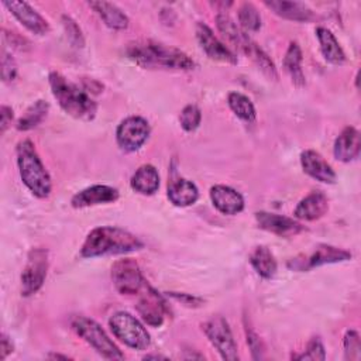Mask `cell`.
I'll list each match as a JSON object with an SVG mask.
<instances>
[{
  "mask_svg": "<svg viewBox=\"0 0 361 361\" xmlns=\"http://www.w3.org/2000/svg\"><path fill=\"white\" fill-rule=\"evenodd\" d=\"M49 86L61 109L73 118L90 121L97 111V103L86 87L68 80L59 72L49 73Z\"/></svg>",
  "mask_w": 361,
  "mask_h": 361,
  "instance_id": "3",
  "label": "cell"
},
{
  "mask_svg": "<svg viewBox=\"0 0 361 361\" xmlns=\"http://www.w3.org/2000/svg\"><path fill=\"white\" fill-rule=\"evenodd\" d=\"M213 206L223 214H237L244 209V197L235 189L226 185H214L210 189Z\"/></svg>",
  "mask_w": 361,
  "mask_h": 361,
  "instance_id": "18",
  "label": "cell"
},
{
  "mask_svg": "<svg viewBox=\"0 0 361 361\" xmlns=\"http://www.w3.org/2000/svg\"><path fill=\"white\" fill-rule=\"evenodd\" d=\"M0 113H1L0 131H1V134H4L6 130H7V127L11 124V120H13V109L8 107V106H1Z\"/></svg>",
  "mask_w": 361,
  "mask_h": 361,
  "instance_id": "40",
  "label": "cell"
},
{
  "mask_svg": "<svg viewBox=\"0 0 361 361\" xmlns=\"http://www.w3.org/2000/svg\"><path fill=\"white\" fill-rule=\"evenodd\" d=\"M300 164L303 171L313 179L323 183H334L337 175L331 165L314 149H306L300 154Z\"/></svg>",
  "mask_w": 361,
  "mask_h": 361,
  "instance_id": "16",
  "label": "cell"
},
{
  "mask_svg": "<svg viewBox=\"0 0 361 361\" xmlns=\"http://www.w3.org/2000/svg\"><path fill=\"white\" fill-rule=\"evenodd\" d=\"M238 23L244 32H257L261 28V16L254 4L243 3L238 8Z\"/></svg>",
  "mask_w": 361,
  "mask_h": 361,
  "instance_id": "32",
  "label": "cell"
},
{
  "mask_svg": "<svg viewBox=\"0 0 361 361\" xmlns=\"http://www.w3.org/2000/svg\"><path fill=\"white\" fill-rule=\"evenodd\" d=\"M72 329L90 344L102 357L107 360H123L124 354L120 348L110 340L106 331L94 320L85 316H75L71 320Z\"/></svg>",
  "mask_w": 361,
  "mask_h": 361,
  "instance_id": "5",
  "label": "cell"
},
{
  "mask_svg": "<svg viewBox=\"0 0 361 361\" xmlns=\"http://www.w3.org/2000/svg\"><path fill=\"white\" fill-rule=\"evenodd\" d=\"M203 331L224 360H238L237 345L228 323L221 316H214L203 324Z\"/></svg>",
  "mask_w": 361,
  "mask_h": 361,
  "instance_id": "9",
  "label": "cell"
},
{
  "mask_svg": "<svg viewBox=\"0 0 361 361\" xmlns=\"http://www.w3.org/2000/svg\"><path fill=\"white\" fill-rule=\"evenodd\" d=\"M264 4L279 17L292 20V21H310L314 17L313 11L305 3H300V1L265 0Z\"/></svg>",
  "mask_w": 361,
  "mask_h": 361,
  "instance_id": "21",
  "label": "cell"
},
{
  "mask_svg": "<svg viewBox=\"0 0 361 361\" xmlns=\"http://www.w3.org/2000/svg\"><path fill=\"white\" fill-rule=\"evenodd\" d=\"M111 279L114 288L121 295H138L147 283L138 264L133 258L116 261L111 267Z\"/></svg>",
  "mask_w": 361,
  "mask_h": 361,
  "instance_id": "8",
  "label": "cell"
},
{
  "mask_svg": "<svg viewBox=\"0 0 361 361\" xmlns=\"http://www.w3.org/2000/svg\"><path fill=\"white\" fill-rule=\"evenodd\" d=\"M0 348H1V360H4L13 351V344H11V341L8 340V337L6 334H1Z\"/></svg>",
  "mask_w": 361,
  "mask_h": 361,
  "instance_id": "41",
  "label": "cell"
},
{
  "mask_svg": "<svg viewBox=\"0 0 361 361\" xmlns=\"http://www.w3.org/2000/svg\"><path fill=\"white\" fill-rule=\"evenodd\" d=\"M361 151L360 133L355 127H345L334 141L333 152L334 157L341 162H350L358 158Z\"/></svg>",
  "mask_w": 361,
  "mask_h": 361,
  "instance_id": "19",
  "label": "cell"
},
{
  "mask_svg": "<svg viewBox=\"0 0 361 361\" xmlns=\"http://www.w3.org/2000/svg\"><path fill=\"white\" fill-rule=\"evenodd\" d=\"M196 37L202 49L210 59L231 65L237 63V56L213 34V31L206 24L199 23L196 25Z\"/></svg>",
  "mask_w": 361,
  "mask_h": 361,
  "instance_id": "13",
  "label": "cell"
},
{
  "mask_svg": "<svg viewBox=\"0 0 361 361\" xmlns=\"http://www.w3.org/2000/svg\"><path fill=\"white\" fill-rule=\"evenodd\" d=\"M200 120H202V113H200L199 107L195 106V104L185 106L183 110L180 111V116H179L180 126L185 131L196 130L200 124Z\"/></svg>",
  "mask_w": 361,
  "mask_h": 361,
  "instance_id": "33",
  "label": "cell"
},
{
  "mask_svg": "<svg viewBox=\"0 0 361 361\" xmlns=\"http://www.w3.org/2000/svg\"><path fill=\"white\" fill-rule=\"evenodd\" d=\"M238 49L243 51L247 56H250L252 59V62L264 72V75H267L269 79H274V80L278 79V72H276V68H275L274 62L262 51V48H259V45L250 38L248 34L241 41Z\"/></svg>",
  "mask_w": 361,
  "mask_h": 361,
  "instance_id": "23",
  "label": "cell"
},
{
  "mask_svg": "<svg viewBox=\"0 0 361 361\" xmlns=\"http://www.w3.org/2000/svg\"><path fill=\"white\" fill-rule=\"evenodd\" d=\"M302 49L298 42H290L283 56V69L289 75L292 83L298 87L305 86V73L302 71Z\"/></svg>",
  "mask_w": 361,
  "mask_h": 361,
  "instance_id": "27",
  "label": "cell"
},
{
  "mask_svg": "<svg viewBox=\"0 0 361 361\" xmlns=\"http://www.w3.org/2000/svg\"><path fill=\"white\" fill-rule=\"evenodd\" d=\"M227 103L228 107L231 109V111L241 120L247 121V123H252L257 117L255 113V107L252 104V102L243 93L240 92H231L227 97Z\"/></svg>",
  "mask_w": 361,
  "mask_h": 361,
  "instance_id": "30",
  "label": "cell"
},
{
  "mask_svg": "<svg viewBox=\"0 0 361 361\" xmlns=\"http://www.w3.org/2000/svg\"><path fill=\"white\" fill-rule=\"evenodd\" d=\"M199 197V190L192 180L185 178L172 179L168 185V199L172 204L185 207L193 204Z\"/></svg>",
  "mask_w": 361,
  "mask_h": 361,
  "instance_id": "22",
  "label": "cell"
},
{
  "mask_svg": "<svg viewBox=\"0 0 361 361\" xmlns=\"http://www.w3.org/2000/svg\"><path fill=\"white\" fill-rule=\"evenodd\" d=\"M11 14L31 32L37 35H44L49 31L47 20H44L28 3L25 1H4L3 3Z\"/></svg>",
  "mask_w": 361,
  "mask_h": 361,
  "instance_id": "15",
  "label": "cell"
},
{
  "mask_svg": "<svg viewBox=\"0 0 361 361\" xmlns=\"http://www.w3.org/2000/svg\"><path fill=\"white\" fill-rule=\"evenodd\" d=\"M17 165L23 183L39 199L48 197L52 189L51 176L30 140L17 145Z\"/></svg>",
  "mask_w": 361,
  "mask_h": 361,
  "instance_id": "4",
  "label": "cell"
},
{
  "mask_svg": "<svg viewBox=\"0 0 361 361\" xmlns=\"http://www.w3.org/2000/svg\"><path fill=\"white\" fill-rule=\"evenodd\" d=\"M118 199V190L113 186L107 185H93L89 186L76 195H73L71 203L73 207L80 209V207H89L94 204H102V203H111Z\"/></svg>",
  "mask_w": 361,
  "mask_h": 361,
  "instance_id": "17",
  "label": "cell"
},
{
  "mask_svg": "<svg viewBox=\"0 0 361 361\" xmlns=\"http://www.w3.org/2000/svg\"><path fill=\"white\" fill-rule=\"evenodd\" d=\"M327 209H329L327 196L322 190H313L298 203L293 214L296 219L312 221L324 216Z\"/></svg>",
  "mask_w": 361,
  "mask_h": 361,
  "instance_id": "20",
  "label": "cell"
},
{
  "mask_svg": "<svg viewBox=\"0 0 361 361\" xmlns=\"http://www.w3.org/2000/svg\"><path fill=\"white\" fill-rule=\"evenodd\" d=\"M216 25L219 28V31L227 38L228 42H231L235 48H238V45L241 44V41L244 39V37L247 35V32H244L235 23L234 20L227 14V13H219L216 16Z\"/></svg>",
  "mask_w": 361,
  "mask_h": 361,
  "instance_id": "31",
  "label": "cell"
},
{
  "mask_svg": "<svg viewBox=\"0 0 361 361\" xmlns=\"http://www.w3.org/2000/svg\"><path fill=\"white\" fill-rule=\"evenodd\" d=\"M62 21H63V27H65V31H66V35H68V39L71 41V44L76 48H82L85 44V39H83L79 25L68 16H63Z\"/></svg>",
  "mask_w": 361,
  "mask_h": 361,
  "instance_id": "36",
  "label": "cell"
},
{
  "mask_svg": "<svg viewBox=\"0 0 361 361\" xmlns=\"http://www.w3.org/2000/svg\"><path fill=\"white\" fill-rule=\"evenodd\" d=\"M255 220L262 230H267L279 237H292L305 230V227L300 223H298L296 220H293L290 217L282 216V214H275V213H268V212H257Z\"/></svg>",
  "mask_w": 361,
  "mask_h": 361,
  "instance_id": "14",
  "label": "cell"
},
{
  "mask_svg": "<svg viewBox=\"0 0 361 361\" xmlns=\"http://www.w3.org/2000/svg\"><path fill=\"white\" fill-rule=\"evenodd\" d=\"M131 188L141 195H152L159 188V175L155 166L141 165L131 176Z\"/></svg>",
  "mask_w": 361,
  "mask_h": 361,
  "instance_id": "26",
  "label": "cell"
},
{
  "mask_svg": "<svg viewBox=\"0 0 361 361\" xmlns=\"http://www.w3.org/2000/svg\"><path fill=\"white\" fill-rule=\"evenodd\" d=\"M49 109V104L44 100H37L34 102L25 111L24 114L18 118L16 127L20 131H28L34 127H37L47 116Z\"/></svg>",
  "mask_w": 361,
  "mask_h": 361,
  "instance_id": "29",
  "label": "cell"
},
{
  "mask_svg": "<svg viewBox=\"0 0 361 361\" xmlns=\"http://www.w3.org/2000/svg\"><path fill=\"white\" fill-rule=\"evenodd\" d=\"M149 124L140 116H130L124 118L116 130V141L126 152L137 151L149 137Z\"/></svg>",
  "mask_w": 361,
  "mask_h": 361,
  "instance_id": "10",
  "label": "cell"
},
{
  "mask_svg": "<svg viewBox=\"0 0 361 361\" xmlns=\"http://www.w3.org/2000/svg\"><path fill=\"white\" fill-rule=\"evenodd\" d=\"M17 75V65L14 58L3 51V56H1V78L4 82H11Z\"/></svg>",
  "mask_w": 361,
  "mask_h": 361,
  "instance_id": "37",
  "label": "cell"
},
{
  "mask_svg": "<svg viewBox=\"0 0 361 361\" xmlns=\"http://www.w3.org/2000/svg\"><path fill=\"white\" fill-rule=\"evenodd\" d=\"M316 37L320 44V51L324 59L333 65H341L345 62V54L340 47L334 34L326 27L316 28Z\"/></svg>",
  "mask_w": 361,
  "mask_h": 361,
  "instance_id": "24",
  "label": "cell"
},
{
  "mask_svg": "<svg viewBox=\"0 0 361 361\" xmlns=\"http://www.w3.org/2000/svg\"><path fill=\"white\" fill-rule=\"evenodd\" d=\"M127 56L142 68L190 71L195 68L193 59L183 51L157 41H137L128 44Z\"/></svg>",
  "mask_w": 361,
  "mask_h": 361,
  "instance_id": "2",
  "label": "cell"
},
{
  "mask_svg": "<svg viewBox=\"0 0 361 361\" xmlns=\"http://www.w3.org/2000/svg\"><path fill=\"white\" fill-rule=\"evenodd\" d=\"M344 353L345 360H360L361 357V341L355 330H348L344 336Z\"/></svg>",
  "mask_w": 361,
  "mask_h": 361,
  "instance_id": "34",
  "label": "cell"
},
{
  "mask_svg": "<svg viewBox=\"0 0 361 361\" xmlns=\"http://www.w3.org/2000/svg\"><path fill=\"white\" fill-rule=\"evenodd\" d=\"M109 326L116 338L134 350H145L151 343L147 329L127 312L114 313L109 319Z\"/></svg>",
  "mask_w": 361,
  "mask_h": 361,
  "instance_id": "6",
  "label": "cell"
},
{
  "mask_svg": "<svg viewBox=\"0 0 361 361\" xmlns=\"http://www.w3.org/2000/svg\"><path fill=\"white\" fill-rule=\"evenodd\" d=\"M250 264L264 279H271L276 274V259L265 245H259L251 252Z\"/></svg>",
  "mask_w": 361,
  "mask_h": 361,
  "instance_id": "28",
  "label": "cell"
},
{
  "mask_svg": "<svg viewBox=\"0 0 361 361\" xmlns=\"http://www.w3.org/2000/svg\"><path fill=\"white\" fill-rule=\"evenodd\" d=\"M89 6L99 14L109 28L126 30L128 27V17L116 4L109 1H89Z\"/></svg>",
  "mask_w": 361,
  "mask_h": 361,
  "instance_id": "25",
  "label": "cell"
},
{
  "mask_svg": "<svg viewBox=\"0 0 361 361\" xmlns=\"http://www.w3.org/2000/svg\"><path fill=\"white\" fill-rule=\"evenodd\" d=\"M351 252L338 247L320 244L309 257H298L288 262V267L295 271H309L312 268H317L327 264H337L351 259Z\"/></svg>",
  "mask_w": 361,
  "mask_h": 361,
  "instance_id": "11",
  "label": "cell"
},
{
  "mask_svg": "<svg viewBox=\"0 0 361 361\" xmlns=\"http://www.w3.org/2000/svg\"><path fill=\"white\" fill-rule=\"evenodd\" d=\"M144 247V243L133 233L113 226H102L93 228L82 248L80 257L94 258L104 255H120L138 251Z\"/></svg>",
  "mask_w": 361,
  "mask_h": 361,
  "instance_id": "1",
  "label": "cell"
},
{
  "mask_svg": "<svg viewBox=\"0 0 361 361\" xmlns=\"http://www.w3.org/2000/svg\"><path fill=\"white\" fill-rule=\"evenodd\" d=\"M48 271V251L32 248L28 252L25 267L21 274V295L31 296L42 286Z\"/></svg>",
  "mask_w": 361,
  "mask_h": 361,
  "instance_id": "7",
  "label": "cell"
},
{
  "mask_svg": "<svg viewBox=\"0 0 361 361\" xmlns=\"http://www.w3.org/2000/svg\"><path fill=\"white\" fill-rule=\"evenodd\" d=\"M295 358H298V360H313V361L324 360L326 358V353H324L323 343L320 341L319 337H313L307 343L306 350L300 355H296Z\"/></svg>",
  "mask_w": 361,
  "mask_h": 361,
  "instance_id": "35",
  "label": "cell"
},
{
  "mask_svg": "<svg viewBox=\"0 0 361 361\" xmlns=\"http://www.w3.org/2000/svg\"><path fill=\"white\" fill-rule=\"evenodd\" d=\"M51 358H63V360H68V357L66 355H58V354H52V355H49Z\"/></svg>",
  "mask_w": 361,
  "mask_h": 361,
  "instance_id": "42",
  "label": "cell"
},
{
  "mask_svg": "<svg viewBox=\"0 0 361 361\" xmlns=\"http://www.w3.org/2000/svg\"><path fill=\"white\" fill-rule=\"evenodd\" d=\"M138 296L140 299L135 305V309L141 319L152 327H159L164 323L165 314L168 312L164 298L148 283L144 285Z\"/></svg>",
  "mask_w": 361,
  "mask_h": 361,
  "instance_id": "12",
  "label": "cell"
},
{
  "mask_svg": "<svg viewBox=\"0 0 361 361\" xmlns=\"http://www.w3.org/2000/svg\"><path fill=\"white\" fill-rule=\"evenodd\" d=\"M245 331H247V343H248V345H250V348H251L252 358H254V360L262 358L264 347H262V343H261L259 337H258L254 331H251L248 327L245 329Z\"/></svg>",
  "mask_w": 361,
  "mask_h": 361,
  "instance_id": "38",
  "label": "cell"
},
{
  "mask_svg": "<svg viewBox=\"0 0 361 361\" xmlns=\"http://www.w3.org/2000/svg\"><path fill=\"white\" fill-rule=\"evenodd\" d=\"M169 296H172L173 299L182 302L183 305L186 306H199L202 303V299L196 298V296H192V295H188V293H175V292H171Z\"/></svg>",
  "mask_w": 361,
  "mask_h": 361,
  "instance_id": "39",
  "label": "cell"
}]
</instances>
